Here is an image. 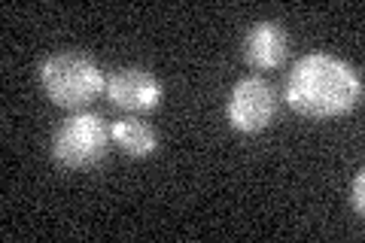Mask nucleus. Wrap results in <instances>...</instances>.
I'll return each mask as SVG.
<instances>
[{"label":"nucleus","mask_w":365,"mask_h":243,"mask_svg":"<svg viewBox=\"0 0 365 243\" xmlns=\"http://www.w3.org/2000/svg\"><path fill=\"white\" fill-rule=\"evenodd\" d=\"M110 125L98 113H73L52 134V158L67 170H91L107 158Z\"/></svg>","instance_id":"7ed1b4c3"},{"label":"nucleus","mask_w":365,"mask_h":243,"mask_svg":"<svg viewBox=\"0 0 365 243\" xmlns=\"http://www.w3.org/2000/svg\"><path fill=\"white\" fill-rule=\"evenodd\" d=\"M289 40L277 21H259L244 37V58L253 71H277L287 61Z\"/></svg>","instance_id":"423d86ee"},{"label":"nucleus","mask_w":365,"mask_h":243,"mask_svg":"<svg viewBox=\"0 0 365 243\" xmlns=\"http://www.w3.org/2000/svg\"><path fill=\"white\" fill-rule=\"evenodd\" d=\"M350 204H353V210H356L359 216L365 213V173H356V180H353V186H350Z\"/></svg>","instance_id":"6e6552de"},{"label":"nucleus","mask_w":365,"mask_h":243,"mask_svg":"<svg viewBox=\"0 0 365 243\" xmlns=\"http://www.w3.org/2000/svg\"><path fill=\"white\" fill-rule=\"evenodd\" d=\"M362 79L347 61L311 52L295 61L287 79V103L304 119H341L359 107Z\"/></svg>","instance_id":"f257e3e1"},{"label":"nucleus","mask_w":365,"mask_h":243,"mask_svg":"<svg viewBox=\"0 0 365 243\" xmlns=\"http://www.w3.org/2000/svg\"><path fill=\"white\" fill-rule=\"evenodd\" d=\"M110 137L113 143H116L125 155L131 158H146L153 155L158 149V134L150 122L143 119H134V115H128V119H116L110 125Z\"/></svg>","instance_id":"0eeeda50"},{"label":"nucleus","mask_w":365,"mask_h":243,"mask_svg":"<svg viewBox=\"0 0 365 243\" xmlns=\"http://www.w3.org/2000/svg\"><path fill=\"white\" fill-rule=\"evenodd\" d=\"M113 107H119L125 113H153L162 103L165 88L158 83V76L143 71V67H122V71L110 73L107 91Z\"/></svg>","instance_id":"39448f33"},{"label":"nucleus","mask_w":365,"mask_h":243,"mask_svg":"<svg viewBox=\"0 0 365 243\" xmlns=\"http://www.w3.org/2000/svg\"><path fill=\"white\" fill-rule=\"evenodd\" d=\"M43 91L55 107L83 113L107 91L104 71L83 52H55L40 64Z\"/></svg>","instance_id":"f03ea898"},{"label":"nucleus","mask_w":365,"mask_h":243,"mask_svg":"<svg viewBox=\"0 0 365 243\" xmlns=\"http://www.w3.org/2000/svg\"><path fill=\"white\" fill-rule=\"evenodd\" d=\"M225 115L228 125L241 134H259L277 115V91H274L265 79L259 76H247L241 79L225 103Z\"/></svg>","instance_id":"20e7f679"}]
</instances>
